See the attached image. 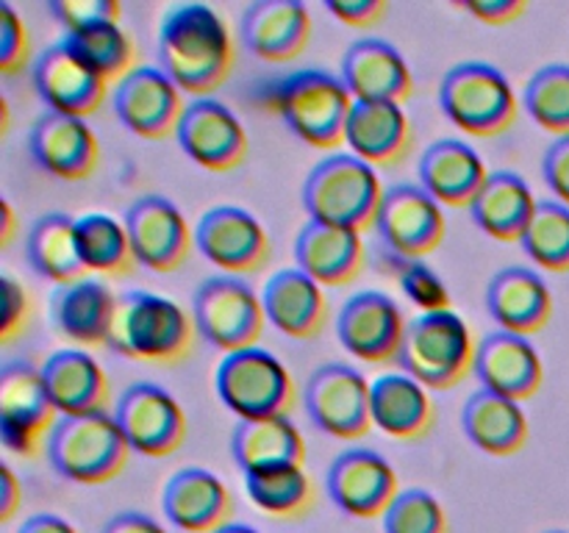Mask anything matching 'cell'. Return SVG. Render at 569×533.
<instances>
[{"label": "cell", "instance_id": "1", "mask_svg": "<svg viewBox=\"0 0 569 533\" xmlns=\"http://www.w3.org/2000/svg\"><path fill=\"white\" fill-rule=\"evenodd\" d=\"M237 48L226 20L206 3H178L159 28V67L192 98L211 92L231 78Z\"/></svg>", "mask_w": 569, "mask_h": 533}, {"label": "cell", "instance_id": "2", "mask_svg": "<svg viewBox=\"0 0 569 533\" xmlns=\"http://www.w3.org/2000/svg\"><path fill=\"white\" fill-rule=\"evenodd\" d=\"M198 328L189 311L161 294L131 289L117 294L114 322L106 348L144 364H178L189 359Z\"/></svg>", "mask_w": 569, "mask_h": 533}, {"label": "cell", "instance_id": "3", "mask_svg": "<svg viewBox=\"0 0 569 533\" xmlns=\"http://www.w3.org/2000/svg\"><path fill=\"white\" fill-rule=\"evenodd\" d=\"M383 194L376 167L353 153H331L311 167L300 198L309 220L365 233L376 228Z\"/></svg>", "mask_w": 569, "mask_h": 533}, {"label": "cell", "instance_id": "4", "mask_svg": "<svg viewBox=\"0 0 569 533\" xmlns=\"http://www.w3.org/2000/svg\"><path fill=\"white\" fill-rule=\"evenodd\" d=\"M50 466L59 477L83 486L109 483L120 475L131 459V444L122 436L114 414L61 416L48 439Z\"/></svg>", "mask_w": 569, "mask_h": 533}, {"label": "cell", "instance_id": "5", "mask_svg": "<svg viewBox=\"0 0 569 533\" xmlns=\"http://www.w3.org/2000/svg\"><path fill=\"white\" fill-rule=\"evenodd\" d=\"M439 109L470 137H500L520 117L511 81L489 61H461L439 83Z\"/></svg>", "mask_w": 569, "mask_h": 533}, {"label": "cell", "instance_id": "6", "mask_svg": "<svg viewBox=\"0 0 569 533\" xmlns=\"http://www.w3.org/2000/svg\"><path fill=\"white\" fill-rule=\"evenodd\" d=\"M478 344L465 316L448 311H428L406 328L400 366L426 389H453L476 370Z\"/></svg>", "mask_w": 569, "mask_h": 533}, {"label": "cell", "instance_id": "7", "mask_svg": "<svg viewBox=\"0 0 569 533\" xmlns=\"http://www.w3.org/2000/svg\"><path fill=\"white\" fill-rule=\"evenodd\" d=\"M353 94L342 78L326 70H298L276 89V111L289 131L317 150H337L345 142Z\"/></svg>", "mask_w": 569, "mask_h": 533}, {"label": "cell", "instance_id": "8", "mask_svg": "<svg viewBox=\"0 0 569 533\" xmlns=\"http://www.w3.org/2000/svg\"><path fill=\"white\" fill-rule=\"evenodd\" d=\"M214 389L222 405L239 420L289 416L298 403L292 372L264 348H244L222 355L214 372Z\"/></svg>", "mask_w": 569, "mask_h": 533}, {"label": "cell", "instance_id": "9", "mask_svg": "<svg viewBox=\"0 0 569 533\" xmlns=\"http://www.w3.org/2000/svg\"><path fill=\"white\" fill-rule=\"evenodd\" d=\"M192 320L200 336L222 353L256 348L267 325L261 294L237 275H211L194 289Z\"/></svg>", "mask_w": 569, "mask_h": 533}, {"label": "cell", "instance_id": "10", "mask_svg": "<svg viewBox=\"0 0 569 533\" xmlns=\"http://www.w3.org/2000/svg\"><path fill=\"white\" fill-rule=\"evenodd\" d=\"M59 420L42 370L31 361H6L0 366V439L6 447L22 459H33L48 447Z\"/></svg>", "mask_w": 569, "mask_h": 533}, {"label": "cell", "instance_id": "11", "mask_svg": "<svg viewBox=\"0 0 569 533\" xmlns=\"http://www.w3.org/2000/svg\"><path fill=\"white\" fill-rule=\"evenodd\" d=\"M303 405L322 433L356 442L372 428V381H367L356 366L331 361L309 375Z\"/></svg>", "mask_w": 569, "mask_h": 533}, {"label": "cell", "instance_id": "12", "mask_svg": "<svg viewBox=\"0 0 569 533\" xmlns=\"http://www.w3.org/2000/svg\"><path fill=\"white\" fill-rule=\"evenodd\" d=\"M114 420L133 453L148 459H167L187 442V414L159 383L139 381L126 386L117 398Z\"/></svg>", "mask_w": 569, "mask_h": 533}, {"label": "cell", "instance_id": "13", "mask_svg": "<svg viewBox=\"0 0 569 533\" xmlns=\"http://www.w3.org/2000/svg\"><path fill=\"white\" fill-rule=\"evenodd\" d=\"M194 244L226 275H253L272 259V239L259 217L239 205H214L194 225Z\"/></svg>", "mask_w": 569, "mask_h": 533}, {"label": "cell", "instance_id": "14", "mask_svg": "<svg viewBox=\"0 0 569 533\" xmlns=\"http://www.w3.org/2000/svg\"><path fill=\"white\" fill-rule=\"evenodd\" d=\"M139 266L150 272H176L192 253L194 233L183 211L164 194H142L122 217Z\"/></svg>", "mask_w": 569, "mask_h": 533}, {"label": "cell", "instance_id": "15", "mask_svg": "<svg viewBox=\"0 0 569 533\" xmlns=\"http://www.w3.org/2000/svg\"><path fill=\"white\" fill-rule=\"evenodd\" d=\"M378 237L392 255L426 259L445 242V211L420 183H392L378 211Z\"/></svg>", "mask_w": 569, "mask_h": 533}, {"label": "cell", "instance_id": "16", "mask_svg": "<svg viewBox=\"0 0 569 533\" xmlns=\"http://www.w3.org/2000/svg\"><path fill=\"white\" fill-rule=\"evenodd\" d=\"M326 489L342 514L376 520L387 514L392 500L398 497L400 483L395 466L378 450L348 447L328 466Z\"/></svg>", "mask_w": 569, "mask_h": 533}, {"label": "cell", "instance_id": "17", "mask_svg": "<svg viewBox=\"0 0 569 533\" xmlns=\"http://www.w3.org/2000/svg\"><path fill=\"white\" fill-rule=\"evenodd\" d=\"M403 311L389 294L365 289L350 294L337 314V336L342 348L367 364L398 361L406 339Z\"/></svg>", "mask_w": 569, "mask_h": 533}, {"label": "cell", "instance_id": "18", "mask_svg": "<svg viewBox=\"0 0 569 533\" xmlns=\"http://www.w3.org/2000/svg\"><path fill=\"white\" fill-rule=\"evenodd\" d=\"M111 103L122 125L150 142L176 137L183 111H187L176 81L161 67L148 64L131 70L117 83Z\"/></svg>", "mask_w": 569, "mask_h": 533}, {"label": "cell", "instance_id": "19", "mask_svg": "<svg viewBox=\"0 0 569 533\" xmlns=\"http://www.w3.org/2000/svg\"><path fill=\"white\" fill-rule=\"evenodd\" d=\"M176 139L189 161L209 172L237 170L250 148L242 120L214 98H194L187 103Z\"/></svg>", "mask_w": 569, "mask_h": 533}, {"label": "cell", "instance_id": "20", "mask_svg": "<svg viewBox=\"0 0 569 533\" xmlns=\"http://www.w3.org/2000/svg\"><path fill=\"white\" fill-rule=\"evenodd\" d=\"M33 164L59 181H87L100 161V142L83 117L44 111L28 133Z\"/></svg>", "mask_w": 569, "mask_h": 533}, {"label": "cell", "instance_id": "21", "mask_svg": "<svg viewBox=\"0 0 569 533\" xmlns=\"http://www.w3.org/2000/svg\"><path fill=\"white\" fill-rule=\"evenodd\" d=\"M33 89L48 111L70 117H92L103 105L109 81L89 70L64 42H53L33 61Z\"/></svg>", "mask_w": 569, "mask_h": 533}, {"label": "cell", "instance_id": "22", "mask_svg": "<svg viewBox=\"0 0 569 533\" xmlns=\"http://www.w3.org/2000/svg\"><path fill=\"white\" fill-rule=\"evenodd\" d=\"M476 378L483 389L522 403L531 400L545 383V364L537 344L528 336L492 331L478 342Z\"/></svg>", "mask_w": 569, "mask_h": 533}, {"label": "cell", "instance_id": "23", "mask_svg": "<svg viewBox=\"0 0 569 533\" xmlns=\"http://www.w3.org/2000/svg\"><path fill=\"white\" fill-rule=\"evenodd\" d=\"M339 78L353 94V100H381V103H400L415 92V76L409 61L387 39H356L342 56Z\"/></svg>", "mask_w": 569, "mask_h": 533}, {"label": "cell", "instance_id": "24", "mask_svg": "<svg viewBox=\"0 0 569 533\" xmlns=\"http://www.w3.org/2000/svg\"><path fill=\"white\" fill-rule=\"evenodd\" d=\"M239 33L256 59L287 64L309 48L315 26L300 0H256L242 11Z\"/></svg>", "mask_w": 569, "mask_h": 533}, {"label": "cell", "instance_id": "25", "mask_svg": "<svg viewBox=\"0 0 569 533\" xmlns=\"http://www.w3.org/2000/svg\"><path fill=\"white\" fill-rule=\"evenodd\" d=\"M161 511L183 533H214L231 522L233 497L222 477L206 466L172 472L161 492Z\"/></svg>", "mask_w": 569, "mask_h": 533}, {"label": "cell", "instance_id": "26", "mask_svg": "<svg viewBox=\"0 0 569 533\" xmlns=\"http://www.w3.org/2000/svg\"><path fill=\"white\" fill-rule=\"evenodd\" d=\"M420 187L448 209H470L476 194L489 178L487 164L465 139L445 137L428 144L417 164Z\"/></svg>", "mask_w": 569, "mask_h": 533}, {"label": "cell", "instance_id": "27", "mask_svg": "<svg viewBox=\"0 0 569 533\" xmlns=\"http://www.w3.org/2000/svg\"><path fill=\"white\" fill-rule=\"evenodd\" d=\"M487 311L500 331L531 339L550 322L553 294L545 278L531 266H503L487 283Z\"/></svg>", "mask_w": 569, "mask_h": 533}, {"label": "cell", "instance_id": "28", "mask_svg": "<svg viewBox=\"0 0 569 533\" xmlns=\"http://www.w3.org/2000/svg\"><path fill=\"white\" fill-rule=\"evenodd\" d=\"M267 322L289 339H317L328 322V300L320 283L298 266L278 270L261 289Z\"/></svg>", "mask_w": 569, "mask_h": 533}, {"label": "cell", "instance_id": "29", "mask_svg": "<svg viewBox=\"0 0 569 533\" xmlns=\"http://www.w3.org/2000/svg\"><path fill=\"white\" fill-rule=\"evenodd\" d=\"M295 261L320 286H348L365 270V239L348 228L309 220L295 239Z\"/></svg>", "mask_w": 569, "mask_h": 533}, {"label": "cell", "instance_id": "30", "mask_svg": "<svg viewBox=\"0 0 569 533\" xmlns=\"http://www.w3.org/2000/svg\"><path fill=\"white\" fill-rule=\"evenodd\" d=\"M345 142L356 159L370 167H392L406 159L411 148V122L400 103L353 100Z\"/></svg>", "mask_w": 569, "mask_h": 533}, {"label": "cell", "instance_id": "31", "mask_svg": "<svg viewBox=\"0 0 569 533\" xmlns=\"http://www.w3.org/2000/svg\"><path fill=\"white\" fill-rule=\"evenodd\" d=\"M39 370L61 416L100 414L111 403V386L103 366L83 350H56Z\"/></svg>", "mask_w": 569, "mask_h": 533}, {"label": "cell", "instance_id": "32", "mask_svg": "<svg viewBox=\"0 0 569 533\" xmlns=\"http://www.w3.org/2000/svg\"><path fill=\"white\" fill-rule=\"evenodd\" d=\"M114 311L117 294L98 278L61 283L50 294V322L56 333L78 344L109 342Z\"/></svg>", "mask_w": 569, "mask_h": 533}, {"label": "cell", "instance_id": "33", "mask_svg": "<svg viewBox=\"0 0 569 533\" xmlns=\"http://www.w3.org/2000/svg\"><path fill=\"white\" fill-rule=\"evenodd\" d=\"M461 431L481 453L495 459L517 455L531 436L522 405L483 386L467 398L461 409Z\"/></svg>", "mask_w": 569, "mask_h": 533}, {"label": "cell", "instance_id": "34", "mask_svg": "<svg viewBox=\"0 0 569 533\" xmlns=\"http://www.w3.org/2000/svg\"><path fill=\"white\" fill-rule=\"evenodd\" d=\"M539 200L520 172L495 170L470 205L472 222L498 242H522Z\"/></svg>", "mask_w": 569, "mask_h": 533}, {"label": "cell", "instance_id": "35", "mask_svg": "<svg viewBox=\"0 0 569 533\" xmlns=\"http://www.w3.org/2000/svg\"><path fill=\"white\" fill-rule=\"evenodd\" d=\"M372 425L387 436L415 442L433 428V400L409 372H383L372 381Z\"/></svg>", "mask_w": 569, "mask_h": 533}, {"label": "cell", "instance_id": "36", "mask_svg": "<svg viewBox=\"0 0 569 533\" xmlns=\"http://www.w3.org/2000/svg\"><path fill=\"white\" fill-rule=\"evenodd\" d=\"M231 455L242 475L278 470L306 461V439L289 416L239 420L231 436Z\"/></svg>", "mask_w": 569, "mask_h": 533}, {"label": "cell", "instance_id": "37", "mask_svg": "<svg viewBox=\"0 0 569 533\" xmlns=\"http://www.w3.org/2000/svg\"><path fill=\"white\" fill-rule=\"evenodd\" d=\"M26 255L33 272L44 281H53L56 286L81 281L87 272L78 253L76 217L61 211H50L33 222L26 239Z\"/></svg>", "mask_w": 569, "mask_h": 533}, {"label": "cell", "instance_id": "38", "mask_svg": "<svg viewBox=\"0 0 569 533\" xmlns=\"http://www.w3.org/2000/svg\"><path fill=\"white\" fill-rule=\"evenodd\" d=\"M76 237L78 253H81L87 272H100V275H131L139 266L126 222L114 220L111 214L92 211V214L78 217Z\"/></svg>", "mask_w": 569, "mask_h": 533}, {"label": "cell", "instance_id": "39", "mask_svg": "<svg viewBox=\"0 0 569 533\" xmlns=\"http://www.w3.org/2000/svg\"><path fill=\"white\" fill-rule=\"evenodd\" d=\"M250 503L276 520H298L315 509V483L300 464L244 475Z\"/></svg>", "mask_w": 569, "mask_h": 533}, {"label": "cell", "instance_id": "40", "mask_svg": "<svg viewBox=\"0 0 569 533\" xmlns=\"http://www.w3.org/2000/svg\"><path fill=\"white\" fill-rule=\"evenodd\" d=\"M61 42L83 61L92 72H98L103 81H117L128 76L137 61V44L120 28V22H103V26L83 28L61 37Z\"/></svg>", "mask_w": 569, "mask_h": 533}, {"label": "cell", "instance_id": "41", "mask_svg": "<svg viewBox=\"0 0 569 533\" xmlns=\"http://www.w3.org/2000/svg\"><path fill=\"white\" fill-rule=\"evenodd\" d=\"M520 244L542 270L569 272V205L559 200H539Z\"/></svg>", "mask_w": 569, "mask_h": 533}, {"label": "cell", "instance_id": "42", "mask_svg": "<svg viewBox=\"0 0 569 533\" xmlns=\"http://www.w3.org/2000/svg\"><path fill=\"white\" fill-rule=\"evenodd\" d=\"M522 105L539 128L569 137V64H545L522 89Z\"/></svg>", "mask_w": 569, "mask_h": 533}, {"label": "cell", "instance_id": "43", "mask_svg": "<svg viewBox=\"0 0 569 533\" xmlns=\"http://www.w3.org/2000/svg\"><path fill=\"white\" fill-rule=\"evenodd\" d=\"M383 533H448V511L428 489H400L387 509Z\"/></svg>", "mask_w": 569, "mask_h": 533}, {"label": "cell", "instance_id": "44", "mask_svg": "<svg viewBox=\"0 0 569 533\" xmlns=\"http://www.w3.org/2000/svg\"><path fill=\"white\" fill-rule=\"evenodd\" d=\"M392 264H395V278H398V283L403 286V292L409 294L411 303L420 305L422 314H428V311L450 309L448 286H445L442 278H439L426 261L392 255Z\"/></svg>", "mask_w": 569, "mask_h": 533}, {"label": "cell", "instance_id": "45", "mask_svg": "<svg viewBox=\"0 0 569 533\" xmlns=\"http://www.w3.org/2000/svg\"><path fill=\"white\" fill-rule=\"evenodd\" d=\"M48 9L56 22H61L64 33L103 26V22H120L122 14L120 0H53Z\"/></svg>", "mask_w": 569, "mask_h": 533}, {"label": "cell", "instance_id": "46", "mask_svg": "<svg viewBox=\"0 0 569 533\" xmlns=\"http://www.w3.org/2000/svg\"><path fill=\"white\" fill-rule=\"evenodd\" d=\"M31 59V37H28L26 20L14 11L11 3H0V72L17 76L28 67Z\"/></svg>", "mask_w": 569, "mask_h": 533}, {"label": "cell", "instance_id": "47", "mask_svg": "<svg viewBox=\"0 0 569 533\" xmlns=\"http://www.w3.org/2000/svg\"><path fill=\"white\" fill-rule=\"evenodd\" d=\"M3 286V322H0V342L9 344L26 331L28 320H31V298L26 289L14 281L11 275L0 278Z\"/></svg>", "mask_w": 569, "mask_h": 533}, {"label": "cell", "instance_id": "48", "mask_svg": "<svg viewBox=\"0 0 569 533\" xmlns=\"http://www.w3.org/2000/svg\"><path fill=\"white\" fill-rule=\"evenodd\" d=\"M542 175L553 200L569 205V137H556L542 159Z\"/></svg>", "mask_w": 569, "mask_h": 533}, {"label": "cell", "instance_id": "49", "mask_svg": "<svg viewBox=\"0 0 569 533\" xmlns=\"http://www.w3.org/2000/svg\"><path fill=\"white\" fill-rule=\"evenodd\" d=\"M328 14L337 17L348 28H372L383 20L389 3L387 0H326Z\"/></svg>", "mask_w": 569, "mask_h": 533}, {"label": "cell", "instance_id": "50", "mask_svg": "<svg viewBox=\"0 0 569 533\" xmlns=\"http://www.w3.org/2000/svg\"><path fill=\"white\" fill-rule=\"evenodd\" d=\"M456 6H459L461 11H467L470 17H476L478 22L492 28L511 26V22L520 20L528 9L526 0H461V3Z\"/></svg>", "mask_w": 569, "mask_h": 533}, {"label": "cell", "instance_id": "51", "mask_svg": "<svg viewBox=\"0 0 569 533\" xmlns=\"http://www.w3.org/2000/svg\"><path fill=\"white\" fill-rule=\"evenodd\" d=\"M100 533H167L153 516L142 514V511H120L111 516Z\"/></svg>", "mask_w": 569, "mask_h": 533}, {"label": "cell", "instance_id": "52", "mask_svg": "<svg viewBox=\"0 0 569 533\" xmlns=\"http://www.w3.org/2000/svg\"><path fill=\"white\" fill-rule=\"evenodd\" d=\"M0 477H3V483H0V522H9L20 511L22 489L11 464H0Z\"/></svg>", "mask_w": 569, "mask_h": 533}, {"label": "cell", "instance_id": "53", "mask_svg": "<svg viewBox=\"0 0 569 533\" xmlns=\"http://www.w3.org/2000/svg\"><path fill=\"white\" fill-rule=\"evenodd\" d=\"M17 533H81V531L59 514H33L22 522Z\"/></svg>", "mask_w": 569, "mask_h": 533}, {"label": "cell", "instance_id": "54", "mask_svg": "<svg viewBox=\"0 0 569 533\" xmlns=\"http://www.w3.org/2000/svg\"><path fill=\"white\" fill-rule=\"evenodd\" d=\"M0 209H3V231H0V242H3V248H9L11 237H14V228H17L14 209H11L9 200H3V203H0Z\"/></svg>", "mask_w": 569, "mask_h": 533}, {"label": "cell", "instance_id": "55", "mask_svg": "<svg viewBox=\"0 0 569 533\" xmlns=\"http://www.w3.org/2000/svg\"><path fill=\"white\" fill-rule=\"evenodd\" d=\"M214 533H261V531L253 525H244V522H228V525H222L220 531Z\"/></svg>", "mask_w": 569, "mask_h": 533}, {"label": "cell", "instance_id": "56", "mask_svg": "<svg viewBox=\"0 0 569 533\" xmlns=\"http://www.w3.org/2000/svg\"><path fill=\"white\" fill-rule=\"evenodd\" d=\"M545 533H569V531H545Z\"/></svg>", "mask_w": 569, "mask_h": 533}]
</instances>
